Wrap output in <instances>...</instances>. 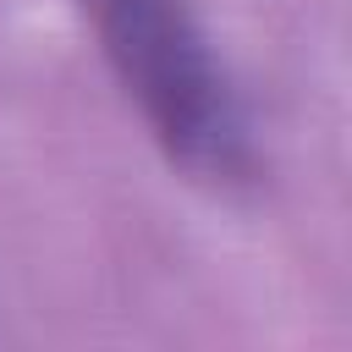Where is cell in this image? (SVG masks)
<instances>
[{"instance_id": "obj_1", "label": "cell", "mask_w": 352, "mask_h": 352, "mask_svg": "<svg viewBox=\"0 0 352 352\" xmlns=\"http://www.w3.org/2000/svg\"><path fill=\"white\" fill-rule=\"evenodd\" d=\"M104 60L160 148L204 182H236L253 160L242 99L187 0H82Z\"/></svg>"}]
</instances>
